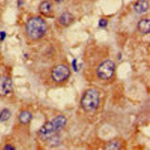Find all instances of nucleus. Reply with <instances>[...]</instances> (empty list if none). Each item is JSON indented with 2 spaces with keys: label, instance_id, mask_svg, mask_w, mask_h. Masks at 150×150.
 I'll return each instance as SVG.
<instances>
[{
  "label": "nucleus",
  "instance_id": "obj_1",
  "mask_svg": "<svg viewBox=\"0 0 150 150\" xmlns=\"http://www.w3.org/2000/svg\"><path fill=\"white\" fill-rule=\"evenodd\" d=\"M67 119L64 115H58L45 123L38 130V134L42 140H46L54 134L62 130L66 125Z\"/></svg>",
  "mask_w": 150,
  "mask_h": 150
},
{
  "label": "nucleus",
  "instance_id": "obj_2",
  "mask_svg": "<svg viewBox=\"0 0 150 150\" xmlns=\"http://www.w3.org/2000/svg\"><path fill=\"white\" fill-rule=\"evenodd\" d=\"M25 29L28 36L31 39L37 40L45 35L47 30V25L42 18L35 16L27 21Z\"/></svg>",
  "mask_w": 150,
  "mask_h": 150
},
{
  "label": "nucleus",
  "instance_id": "obj_3",
  "mask_svg": "<svg viewBox=\"0 0 150 150\" xmlns=\"http://www.w3.org/2000/svg\"><path fill=\"white\" fill-rule=\"evenodd\" d=\"M99 103V93L95 89H89L87 90L83 94L80 101L82 109L87 112L95 110L98 108Z\"/></svg>",
  "mask_w": 150,
  "mask_h": 150
},
{
  "label": "nucleus",
  "instance_id": "obj_4",
  "mask_svg": "<svg viewBox=\"0 0 150 150\" xmlns=\"http://www.w3.org/2000/svg\"><path fill=\"white\" fill-rule=\"evenodd\" d=\"M115 70V63L111 60H107L99 66L97 69V74L100 79L107 80L113 76Z\"/></svg>",
  "mask_w": 150,
  "mask_h": 150
},
{
  "label": "nucleus",
  "instance_id": "obj_5",
  "mask_svg": "<svg viewBox=\"0 0 150 150\" xmlns=\"http://www.w3.org/2000/svg\"><path fill=\"white\" fill-rule=\"evenodd\" d=\"M71 75L69 68L64 64H59L55 66L51 73L52 80L55 82H61L67 79Z\"/></svg>",
  "mask_w": 150,
  "mask_h": 150
},
{
  "label": "nucleus",
  "instance_id": "obj_6",
  "mask_svg": "<svg viewBox=\"0 0 150 150\" xmlns=\"http://www.w3.org/2000/svg\"><path fill=\"white\" fill-rule=\"evenodd\" d=\"M12 82L7 76L0 77V96H5L12 90Z\"/></svg>",
  "mask_w": 150,
  "mask_h": 150
},
{
  "label": "nucleus",
  "instance_id": "obj_7",
  "mask_svg": "<svg viewBox=\"0 0 150 150\" xmlns=\"http://www.w3.org/2000/svg\"><path fill=\"white\" fill-rule=\"evenodd\" d=\"M74 20V15L69 12H65L60 16L59 18V23L64 26H68L70 25Z\"/></svg>",
  "mask_w": 150,
  "mask_h": 150
},
{
  "label": "nucleus",
  "instance_id": "obj_8",
  "mask_svg": "<svg viewBox=\"0 0 150 150\" xmlns=\"http://www.w3.org/2000/svg\"><path fill=\"white\" fill-rule=\"evenodd\" d=\"M149 8V2L146 0L138 1L134 5V10L138 13H143L148 11Z\"/></svg>",
  "mask_w": 150,
  "mask_h": 150
},
{
  "label": "nucleus",
  "instance_id": "obj_9",
  "mask_svg": "<svg viewBox=\"0 0 150 150\" xmlns=\"http://www.w3.org/2000/svg\"><path fill=\"white\" fill-rule=\"evenodd\" d=\"M139 32L144 35L149 34L150 32V21L149 19H143L138 23Z\"/></svg>",
  "mask_w": 150,
  "mask_h": 150
},
{
  "label": "nucleus",
  "instance_id": "obj_10",
  "mask_svg": "<svg viewBox=\"0 0 150 150\" xmlns=\"http://www.w3.org/2000/svg\"><path fill=\"white\" fill-rule=\"evenodd\" d=\"M39 10L41 13L44 15H48L52 11V5L49 1H45L39 5Z\"/></svg>",
  "mask_w": 150,
  "mask_h": 150
},
{
  "label": "nucleus",
  "instance_id": "obj_11",
  "mask_svg": "<svg viewBox=\"0 0 150 150\" xmlns=\"http://www.w3.org/2000/svg\"><path fill=\"white\" fill-rule=\"evenodd\" d=\"M32 118V114L28 111H24L21 112L19 116V120L23 124L29 123Z\"/></svg>",
  "mask_w": 150,
  "mask_h": 150
},
{
  "label": "nucleus",
  "instance_id": "obj_12",
  "mask_svg": "<svg viewBox=\"0 0 150 150\" xmlns=\"http://www.w3.org/2000/svg\"><path fill=\"white\" fill-rule=\"evenodd\" d=\"M11 116V113L9 110L7 109H4L0 112V121L2 122H5L10 118Z\"/></svg>",
  "mask_w": 150,
  "mask_h": 150
},
{
  "label": "nucleus",
  "instance_id": "obj_13",
  "mask_svg": "<svg viewBox=\"0 0 150 150\" xmlns=\"http://www.w3.org/2000/svg\"><path fill=\"white\" fill-rule=\"evenodd\" d=\"M120 149V144L117 141H112L109 142L107 145H106L105 150H119Z\"/></svg>",
  "mask_w": 150,
  "mask_h": 150
},
{
  "label": "nucleus",
  "instance_id": "obj_14",
  "mask_svg": "<svg viewBox=\"0 0 150 150\" xmlns=\"http://www.w3.org/2000/svg\"><path fill=\"white\" fill-rule=\"evenodd\" d=\"M107 25V21L106 19H101L99 21V26L100 28H105Z\"/></svg>",
  "mask_w": 150,
  "mask_h": 150
},
{
  "label": "nucleus",
  "instance_id": "obj_15",
  "mask_svg": "<svg viewBox=\"0 0 150 150\" xmlns=\"http://www.w3.org/2000/svg\"><path fill=\"white\" fill-rule=\"evenodd\" d=\"M5 36H6V34L5 32H0V38L1 39V40H3L5 38Z\"/></svg>",
  "mask_w": 150,
  "mask_h": 150
},
{
  "label": "nucleus",
  "instance_id": "obj_16",
  "mask_svg": "<svg viewBox=\"0 0 150 150\" xmlns=\"http://www.w3.org/2000/svg\"><path fill=\"white\" fill-rule=\"evenodd\" d=\"M5 150H14L15 148L13 147H12V146H11L10 145H8V146H6L5 147Z\"/></svg>",
  "mask_w": 150,
  "mask_h": 150
},
{
  "label": "nucleus",
  "instance_id": "obj_17",
  "mask_svg": "<svg viewBox=\"0 0 150 150\" xmlns=\"http://www.w3.org/2000/svg\"><path fill=\"white\" fill-rule=\"evenodd\" d=\"M64 0H55V1L57 3H61V2H62Z\"/></svg>",
  "mask_w": 150,
  "mask_h": 150
}]
</instances>
